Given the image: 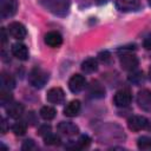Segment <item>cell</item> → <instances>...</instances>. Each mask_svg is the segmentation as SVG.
<instances>
[{"label": "cell", "instance_id": "8", "mask_svg": "<svg viewBox=\"0 0 151 151\" xmlns=\"http://www.w3.org/2000/svg\"><path fill=\"white\" fill-rule=\"evenodd\" d=\"M85 84L86 80L81 74H73L68 80V88L73 93H78L85 87Z\"/></svg>", "mask_w": 151, "mask_h": 151}, {"label": "cell", "instance_id": "27", "mask_svg": "<svg viewBox=\"0 0 151 151\" xmlns=\"http://www.w3.org/2000/svg\"><path fill=\"white\" fill-rule=\"evenodd\" d=\"M48 133H51V126L50 125H42V126H40L39 129H38V134L39 136H42V137H45V136H47Z\"/></svg>", "mask_w": 151, "mask_h": 151}, {"label": "cell", "instance_id": "11", "mask_svg": "<svg viewBox=\"0 0 151 151\" xmlns=\"http://www.w3.org/2000/svg\"><path fill=\"white\" fill-rule=\"evenodd\" d=\"M18 0H6L1 6V18L6 19L17 13Z\"/></svg>", "mask_w": 151, "mask_h": 151}, {"label": "cell", "instance_id": "20", "mask_svg": "<svg viewBox=\"0 0 151 151\" xmlns=\"http://www.w3.org/2000/svg\"><path fill=\"white\" fill-rule=\"evenodd\" d=\"M1 85H2V88L12 90L15 86V80H14V78L12 76H9V74L4 72L1 74Z\"/></svg>", "mask_w": 151, "mask_h": 151}, {"label": "cell", "instance_id": "25", "mask_svg": "<svg viewBox=\"0 0 151 151\" xmlns=\"http://www.w3.org/2000/svg\"><path fill=\"white\" fill-rule=\"evenodd\" d=\"M129 80L132 83V84H140L143 80H144V77H143V72L140 71H136V72H132L130 76H129Z\"/></svg>", "mask_w": 151, "mask_h": 151}, {"label": "cell", "instance_id": "24", "mask_svg": "<svg viewBox=\"0 0 151 151\" xmlns=\"http://www.w3.org/2000/svg\"><path fill=\"white\" fill-rule=\"evenodd\" d=\"M137 145H138V147L142 149V150L150 149V147H151V138H150V137H146V136H142V137L138 138Z\"/></svg>", "mask_w": 151, "mask_h": 151}, {"label": "cell", "instance_id": "28", "mask_svg": "<svg viewBox=\"0 0 151 151\" xmlns=\"http://www.w3.org/2000/svg\"><path fill=\"white\" fill-rule=\"evenodd\" d=\"M98 57H99V60H100L101 63H104V64H107V63L111 60V55H110V53H109L107 51L100 52Z\"/></svg>", "mask_w": 151, "mask_h": 151}, {"label": "cell", "instance_id": "36", "mask_svg": "<svg viewBox=\"0 0 151 151\" xmlns=\"http://www.w3.org/2000/svg\"><path fill=\"white\" fill-rule=\"evenodd\" d=\"M149 1V4H150V6H151V0H147Z\"/></svg>", "mask_w": 151, "mask_h": 151}, {"label": "cell", "instance_id": "7", "mask_svg": "<svg viewBox=\"0 0 151 151\" xmlns=\"http://www.w3.org/2000/svg\"><path fill=\"white\" fill-rule=\"evenodd\" d=\"M8 33L15 38V39H24L27 34V31H26V27L21 24V22H18V21H14V22H11L8 25Z\"/></svg>", "mask_w": 151, "mask_h": 151}, {"label": "cell", "instance_id": "1", "mask_svg": "<svg viewBox=\"0 0 151 151\" xmlns=\"http://www.w3.org/2000/svg\"><path fill=\"white\" fill-rule=\"evenodd\" d=\"M40 5L58 17H65L68 13L71 1L70 0H40Z\"/></svg>", "mask_w": 151, "mask_h": 151}, {"label": "cell", "instance_id": "2", "mask_svg": "<svg viewBox=\"0 0 151 151\" xmlns=\"http://www.w3.org/2000/svg\"><path fill=\"white\" fill-rule=\"evenodd\" d=\"M48 81V73L39 67H34L33 70H31L29 74H28V83L35 87V88H41L44 87V85Z\"/></svg>", "mask_w": 151, "mask_h": 151}, {"label": "cell", "instance_id": "4", "mask_svg": "<svg viewBox=\"0 0 151 151\" xmlns=\"http://www.w3.org/2000/svg\"><path fill=\"white\" fill-rule=\"evenodd\" d=\"M120 67L125 71H133L138 66V58L132 53H124L120 57Z\"/></svg>", "mask_w": 151, "mask_h": 151}, {"label": "cell", "instance_id": "35", "mask_svg": "<svg viewBox=\"0 0 151 151\" xmlns=\"http://www.w3.org/2000/svg\"><path fill=\"white\" fill-rule=\"evenodd\" d=\"M149 78H150V80H151V66H150V70H149Z\"/></svg>", "mask_w": 151, "mask_h": 151}, {"label": "cell", "instance_id": "21", "mask_svg": "<svg viewBox=\"0 0 151 151\" xmlns=\"http://www.w3.org/2000/svg\"><path fill=\"white\" fill-rule=\"evenodd\" d=\"M39 113H40V117L45 120H51L55 117V110L51 106H42Z\"/></svg>", "mask_w": 151, "mask_h": 151}, {"label": "cell", "instance_id": "16", "mask_svg": "<svg viewBox=\"0 0 151 151\" xmlns=\"http://www.w3.org/2000/svg\"><path fill=\"white\" fill-rule=\"evenodd\" d=\"M80 111V101L79 100H72L70 101L65 109H64V114L66 117H76Z\"/></svg>", "mask_w": 151, "mask_h": 151}, {"label": "cell", "instance_id": "6", "mask_svg": "<svg viewBox=\"0 0 151 151\" xmlns=\"http://www.w3.org/2000/svg\"><path fill=\"white\" fill-rule=\"evenodd\" d=\"M114 4L120 12H132L140 7V0H114Z\"/></svg>", "mask_w": 151, "mask_h": 151}, {"label": "cell", "instance_id": "34", "mask_svg": "<svg viewBox=\"0 0 151 151\" xmlns=\"http://www.w3.org/2000/svg\"><path fill=\"white\" fill-rule=\"evenodd\" d=\"M106 1H107V0H97L98 4H103V2H106Z\"/></svg>", "mask_w": 151, "mask_h": 151}, {"label": "cell", "instance_id": "32", "mask_svg": "<svg viewBox=\"0 0 151 151\" xmlns=\"http://www.w3.org/2000/svg\"><path fill=\"white\" fill-rule=\"evenodd\" d=\"M7 41V33H6V28H1V42L5 44Z\"/></svg>", "mask_w": 151, "mask_h": 151}, {"label": "cell", "instance_id": "31", "mask_svg": "<svg viewBox=\"0 0 151 151\" xmlns=\"http://www.w3.org/2000/svg\"><path fill=\"white\" fill-rule=\"evenodd\" d=\"M26 119L28 120V123H29L31 125H33V124L35 123V116H34V113H33V112H29V113H27V117H26Z\"/></svg>", "mask_w": 151, "mask_h": 151}, {"label": "cell", "instance_id": "10", "mask_svg": "<svg viewBox=\"0 0 151 151\" xmlns=\"http://www.w3.org/2000/svg\"><path fill=\"white\" fill-rule=\"evenodd\" d=\"M46 99L52 104H61L65 99V93L60 87H52L47 91Z\"/></svg>", "mask_w": 151, "mask_h": 151}, {"label": "cell", "instance_id": "19", "mask_svg": "<svg viewBox=\"0 0 151 151\" xmlns=\"http://www.w3.org/2000/svg\"><path fill=\"white\" fill-rule=\"evenodd\" d=\"M91 143V138L86 134H83L79 137V139L77 142H73V145H68L67 147H72V149H76V150H79V149H84V147H87Z\"/></svg>", "mask_w": 151, "mask_h": 151}, {"label": "cell", "instance_id": "18", "mask_svg": "<svg viewBox=\"0 0 151 151\" xmlns=\"http://www.w3.org/2000/svg\"><path fill=\"white\" fill-rule=\"evenodd\" d=\"M90 94L94 98H101L105 96V88L98 81H93L90 86Z\"/></svg>", "mask_w": 151, "mask_h": 151}, {"label": "cell", "instance_id": "23", "mask_svg": "<svg viewBox=\"0 0 151 151\" xmlns=\"http://www.w3.org/2000/svg\"><path fill=\"white\" fill-rule=\"evenodd\" d=\"M44 142H45L46 145H59L61 140H60V138L57 134L48 133L47 136L44 137Z\"/></svg>", "mask_w": 151, "mask_h": 151}, {"label": "cell", "instance_id": "9", "mask_svg": "<svg viewBox=\"0 0 151 151\" xmlns=\"http://www.w3.org/2000/svg\"><path fill=\"white\" fill-rule=\"evenodd\" d=\"M137 103L139 107L145 111L151 110V91L150 90H142L137 94Z\"/></svg>", "mask_w": 151, "mask_h": 151}, {"label": "cell", "instance_id": "13", "mask_svg": "<svg viewBox=\"0 0 151 151\" xmlns=\"http://www.w3.org/2000/svg\"><path fill=\"white\" fill-rule=\"evenodd\" d=\"M45 44L50 47H58L63 44V37L59 32L51 31L45 35Z\"/></svg>", "mask_w": 151, "mask_h": 151}, {"label": "cell", "instance_id": "30", "mask_svg": "<svg viewBox=\"0 0 151 151\" xmlns=\"http://www.w3.org/2000/svg\"><path fill=\"white\" fill-rule=\"evenodd\" d=\"M143 45H144V47H145L146 50H151V34L147 35V37L144 39Z\"/></svg>", "mask_w": 151, "mask_h": 151}, {"label": "cell", "instance_id": "33", "mask_svg": "<svg viewBox=\"0 0 151 151\" xmlns=\"http://www.w3.org/2000/svg\"><path fill=\"white\" fill-rule=\"evenodd\" d=\"M0 125H1V132H2V133H6V131H7V124H6L5 118H2V119H1Z\"/></svg>", "mask_w": 151, "mask_h": 151}, {"label": "cell", "instance_id": "29", "mask_svg": "<svg viewBox=\"0 0 151 151\" xmlns=\"http://www.w3.org/2000/svg\"><path fill=\"white\" fill-rule=\"evenodd\" d=\"M34 147H35V144H34V142L32 139H27L22 144V150H32Z\"/></svg>", "mask_w": 151, "mask_h": 151}, {"label": "cell", "instance_id": "26", "mask_svg": "<svg viewBox=\"0 0 151 151\" xmlns=\"http://www.w3.org/2000/svg\"><path fill=\"white\" fill-rule=\"evenodd\" d=\"M26 129H27L26 127V124H24V123H15L12 126V131L17 136H24L26 133Z\"/></svg>", "mask_w": 151, "mask_h": 151}, {"label": "cell", "instance_id": "14", "mask_svg": "<svg viewBox=\"0 0 151 151\" xmlns=\"http://www.w3.org/2000/svg\"><path fill=\"white\" fill-rule=\"evenodd\" d=\"M12 54L19 60H27L28 59V50L24 44H14L12 46Z\"/></svg>", "mask_w": 151, "mask_h": 151}, {"label": "cell", "instance_id": "17", "mask_svg": "<svg viewBox=\"0 0 151 151\" xmlns=\"http://www.w3.org/2000/svg\"><path fill=\"white\" fill-rule=\"evenodd\" d=\"M81 70L85 73H93L98 70V61L94 58H88L81 64Z\"/></svg>", "mask_w": 151, "mask_h": 151}, {"label": "cell", "instance_id": "5", "mask_svg": "<svg viewBox=\"0 0 151 151\" xmlns=\"http://www.w3.org/2000/svg\"><path fill=\"white\" fill-rule=\"evenodd\" d=\"M149 125V122L143 116H132L127 120V126L131 131H140L146 129Z\"/></svg>", "mask_w": 151, "mask_h": 151}, {"label": "cell", "instance_id": "3", "mask_svg": "<svg viewBox=\"0 0 151 151\" xmlns=\"http://www.w3.org/2000/svg\"><path fill=\"white\" fill-rule=\"evenodd\" d=\"M131 100H132V94H131L130 90H127V88L119 90L114 94V97H113V103L118 107H126V106H129Z\"/></svg>", "mask_w": 151, "mask_h": 151}, {"label": "cell", "instance_id": "12", "mask_svg": "<svg viewBox=\"0 0 151 151\" xmlns=\"http://www.w3.org/2000/svg\"><path fill=\"white\" fill-rule=\"evenodd\" d=\"M58 131L65 136H74L79 132V127L71 122H61L58 124Z\"/></svg>", "mask_w": 151, "mask_h": 151}, {"label": "cell", "instance_id": "15", "mask_svg": "<svg viewBox=\"0 0 151 151\" xmlns=\"http://www.w3.org/2000/svg\"><path fill=\"white\" fill-rule=\"evenodd\" d=\"M22 113H24V105L20 103H11L7 106V114L11 118L17 119V118L21 117Z\"/></svg>", "mask_w": 151, "mask_h": 151}, {"label": "cell", "instance_id": "22", "mask_svg": "<svg viewBox=\"0 0 151 151\" xmlns=\"http://www.w3.org/2000/svg\"><path fill=\"white\" fill-rule=\"evenodd\" d=\"M12 100V94L9 93V90L2 88L0 92V103L2 106H6L7 104H9Z\"/></svg>", "mask_w": 151, "mask_h": 151}]
</instances>
